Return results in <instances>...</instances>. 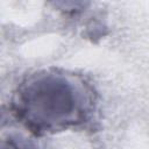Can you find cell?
<instances>
[{
  "mask_svg": "<svg viewBox=\"0 0 149 149\" xmlns=\"http://www.w3.org/2000/svg\"><path fill=\"white\" fill-rule=\"evenodd\" d=\"M17 112L36 129H57L81 121L87 102L78 86L62 76L33 79L17 97Z\"/></svg>",
  "mask_w": 149,
  "mask_h": 149,
  "instance_id": "1",
  "label": "cell"
}]
</instances>
